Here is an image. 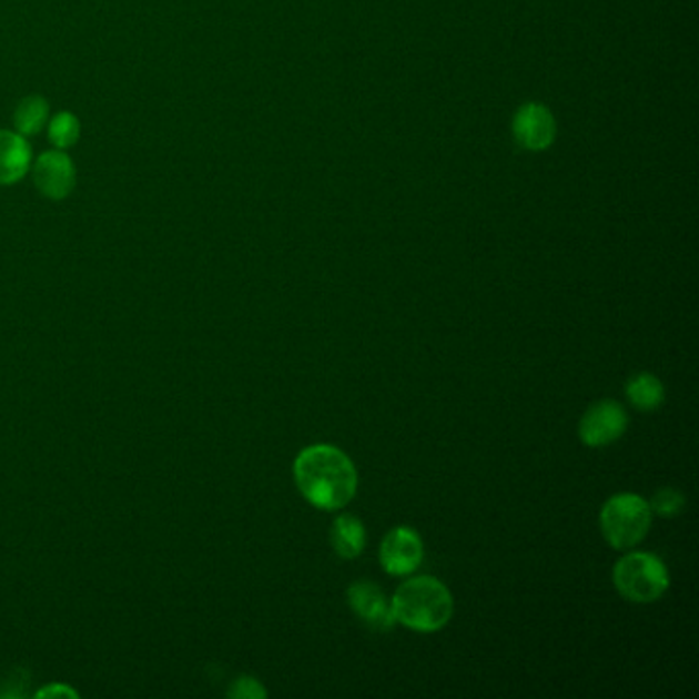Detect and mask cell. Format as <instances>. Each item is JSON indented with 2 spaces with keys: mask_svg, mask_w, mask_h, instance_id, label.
<instances>
[{
  "mask_svg": "<svg viewBox=\"0 0 699 699\" xmlns=\"http://www.w3.org/2000/svg\"><path fill=\"white\" fill-rule=\"evenodd\" d=\"M628 401L640 411H657L665 401V386L652 374H638L626 386Z\"/></svg>",
  "mask_w": 699,
  "mask_h": 699,
  "instance_id": "4fadbf2b",
  "label": "cell"
},
{
  "mask_svg": "<svg viewBox=\"0 0 699 699\" xmlns=\"http://www.w3.org/2000/svg\"><path fill=\"white\" fill-rule=\"evenodd\" d=\"M77 698V691H72L70 687L62 686V683H55V686L43 687L41 691H38V698Z\"/></svg>",
  "mask_w": 699,
  "mask_h": 699,
  "instance_id": "e0dca14e",
  "label": "cell"
},
{
  "mask_svg": "<svg viewBox=\"0 0 699 699\" xmlns=\"http://www.w3.org/2000/svg\"><path fill=\"white\" fill-rule=\"evenodd\" d=\"M350 606L362 621L377 632H388L396 626V618L392 611V599L386 597L377 585L369 580L353 582L347 591Z\"/></svg>",
  "mask_w": 699,
  "mask_h": 699,
  "instance_id": "ba28073f",
  "label": "cell"
},
{
  "mask_svg": "<svg viewBox=\"0 0 699 699\" xmlns=\"http://www.w3.org/2000/svg\"><path fill=\"white\" fill-rule=\"evenodd\" d=\"M650 525V505L632 493H621L609 498L601 509V531L607 541L618 550H628L640 544Z\"/></svg>",
  "mask_w": 699,
  "mask_h": 699,
  "instance_id": "277c9868",
  "label": "cell"
},
{
  "mask_svg": "<svg viewBox=\"0 0 699 699\" xmlns=\"http://www.w3.org/2000/svg\"><path fill=\"white\" fill-rule=\"evenodd\" d=\"M628 417L626 411L614 401H601L592 404L591 408L580 418L578 435L580 442L591 447H604V445L618 442L619 437L626 433Z\"/></svg>",
  "mask_w": 699,
  "mask_h": 699,
  "instance_id": "8992f818",
  "label": "cell"
},
{
  "mask_svg": "<svg viewBox=\"0 0 699 699\" xmlns=\"http://www.w3.org/2000/svg\"><path fill=\"white\" fill-rule=\"evenodd\" d=\"M33 164V152L26 135L0 130V185L9 188L28 175Z\"/></svg>",
  "mask_w": 699,
  "mask_h": 699,
  "instance_id": "30bf717a",
  "label": "cell"
},
{
  "mask_svg": "<svg viewBox=\"0 0 699 699\" xmlns=\"http://www.w3.org/2000/svg\"><path fill=\"white\" fill-rule=\"evenodd\" d=\"M379 563L386 573L404 577L417 570L423 563V541L415 529L396 527L382 541Z\"/></svg>",
  "mask_w": 699,
  "mask_h": 699,
  "instance_id": "52a82bcc",
  "label": "cell"
},
{
  "mask_svg": "<svg viewBox=\"0 0 699 699\" xmlns=\"http://www.w3.org/2000/svg\"><path fill=\"white\" fill-rule=\"evenodd\" d=\"M81 138V122L74 113L60 111L48 122V140L58 150L72 149Z\"/></svg>",
  "mask_w": 699,
  "mask_h": 699,
  "instance_id": "5bb4252c",
  "label": "cell"
},
{
  "mask_svg": "<svg viewBox=\"0 0 699 699\" xmlns=\"http://www.w3.org/2000/svg\"><path fill=\"white\" fill-rule=\"evenodd\" d=\"M232 696H239V698H265V689L259 686V681L255 679H241L236 681L234 691H230Z\"/></svg>",
  "mask_w": 699,
  "mask_h": 699,
  "instance_id": "2e32d148",
  "label": "cell"
},
{
  "mask_svg": "<svg viewBox=\"0 0 699 699\" xmlns=\"http://www.w3.org/2000/svg\"><path fill=\"white\" fill-rule=\"evenodd\" d=\"M297 488L316 509L336 511L350 505L357 493V470L335 445H310L294 462Z\"/></svg>",
  "mask_w": 699,
  "mask_h": 699,
  "instance_id": "6da1fadb",
  "label": "cell"
},
{
  "mask_svg": "<svg viewBox=\"0 0 699 699\" xmlns=\"http://www.w3.org/2000/svg\"><path fill=\"white\" fill-rule=\"evenodd\" d=\"M50 122V105L41 94L26 97L13 113V125L17 134L38 135Z\"/></svg>",
  "mask_w": 699,
  "mask_h": 699,
  "instance_id": "7c38bea8",
  "label": "cell"
},
{
  "mask_svg": "<svg viewBox=\"0 0 699 699\" xmlns=\"http://www.w3.org/2000/svg\"><path fill=\"white\" fill-rule=\"evenodd\" d=\"M392 611L396 624L415 632H437L454 616V597L442 580L415 577L394 592Z\"/></svg>",
  "mask_w": 699,
  "mask_h": 699,
  "instance_id": "7a4b0ae2",
  "label": "cell"
},
{
  "mask_svg": "<svg viewBox=\"0 0 699 699\" xmlns=\"http://www.w3.org/2000/svg\"><path fill=\"white\" fill-rule=\"evenodd\" d=\"M513 132L519 144L529 150L548 149L556 134V123L550 111L536 103H529L517 111Z\"/></svg>",
  "mask_w": 699,
  "mask_h": 699,
  "instance_id": "9c48e42d",
  "label": "cell"
},
{
  "mask_svg": "<svg viewBox=\"0 0 699 699\" xmlns=\"http://www.w3.org/2000/svg\"><path fill=\"white\" fill-rule=\"evenodd\" d=\"M648 505H650V511L657 513L660 517H675L686 507V497L675 488H662Z\"/></svg>",
  "mask_w": 699,
  "mask_h": 699,
  "instance_id": "9a60e30c",
  "label": "cell"
},
{
  "mask_svg": "<svg viewBox=\"0 0 699 699\" xmlns=\"http://www.w3.org/2000/svg\"><path fill=\"white\" fill-rule=\"evenodd\" d=\"M33 183L43 197L62 202L77 185V166L64 150H45L31 164Z\"/></svg>",
  "mask_w": 699,
  "mask_h": 699,
  "instance_id": "5b68a950",
  "label": "cell"
},
{
  "mask_svg": "<svg viewBox=\"0 0 699 699\" xmlns=\"http://www.w3.org/2000/svg\"><path fill=\"white\" fill-rule=\"evenodd\" d=\"M614 585L632 604H652L669 589V570L659 556L632 551L614 566Z\"/></svg>",
  "mask_w": 699,
  "mask_h": 699,
  "instance_id": "3957f363",
  "label": "cell"
},
{
  "mask_svg": "<svg viewBox=\"0 0 699 699\" xmlns=\"http://www.w3.org/2000/svg\"><path fill=\"white\" fill-rule=\"evenodd\" d=\"M331 541L338 556L357 558L365 548V527L353 515H341L331 527Z\"/></svg>",
  "mask_w": 699,
  "mask_h": 699,
  "instance_id": "8fae6325",
  "label": "cell"
}]
</instances>
